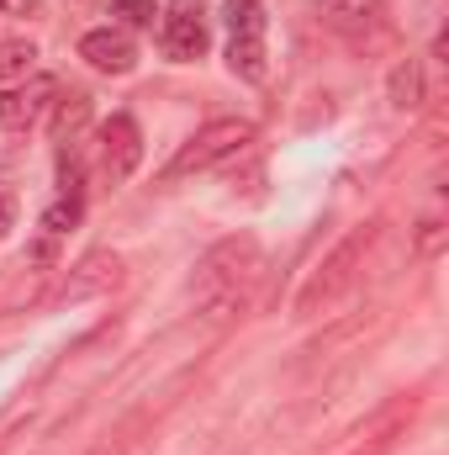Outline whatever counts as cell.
<instances>
[{
	"label": "cell",
	"instance_id": "obj_1",
	"mask_svg": "<svg viewBox=\"0 0 449 455\" xmlns=\"http://www.w3.org/2000/svg\"><path fill=\"white\" fill-rule=\"evenodd\" d=\"M259 270H264V249H259L254 233H232V238H223V243H212V249L201 254V265H196V281H191L201 313L232 318V313L248 302Z\"/></svg>",
	"mask_w": 449,
	"mask_h": 455
},
{
	"label": "cell",
	"instance_id": "obj_2",
	"mask_svg": "<svg viewBox=\"0 0 449 455\" xmlns=\"http://www.w3.org/2000/svg\"><path fill=\"white\" fill-rule=\"evenodd\" d=\"M375 238H381V223H359V228H349V233L338 238L334 254H328V259L307 275V286L296 291V313H302V318L328 313L338 297H349V291L359 286V270H365V259H370Z\"/></svg>",
	"mask_w": 449,
	"mask_h": 455
},
{
	"label": "cell",
	"instance_id": "obj_3",
	"mask_svg": "<svg viewBox=\"0 0 449 455\" xmlns=\"http://www.w3.org/2000/svg\"><path fill=\"white\" fill-rule=\"evenodd\" d=\"M248 143H254V122H248V116H217V122L196 127V132L180 143V154L164 164V180L201 175V170L223 164V159H232V154H243Z\"/></svg>",
	"mask_w": 449,
	"mask_h": 455
},
{
	"label": "cell",
	"instance_id": "obj_4",
	"mask_svg": "<svg viewBox=\"0 0 449 455\" xmlns=\"http://www.w3.org/2000/svg\"><path fill=\"white\" fill-rule=\"evenodd\" d=\"M223 21H227V69L248 85L264 80L270 59H264V11L259 0H227L223 5Z\"/></svg>",
	"mask_w": 449,
	"mask_h": 455
},
{
	"label": "cell",
	"instance_id": "obj_5",
	"mask_svg": "<svg viewBox=\"0 0 449 455\" xmlns=\"http://www.w3.org/2000/svg\"><path fill=\"white\" fill-rule=\"evenodd\" d=\"M159 43H164V53L175 64H196L207 53V43H212L201 0H169L164 5V21H159Z\"/></svg>",
	"mask_w": 449,
	"mask_h": 455
},
{
	"label": "cell",
	"instance_id": "obj_6",
	"mask_svg": "<svg viewBox=\"0 0 449 455\" xmlns=\"http://www.w3.org/2000/svg\"><path fill=\"white\" fill-rule=\"evenodd\" d=\"M122 286V254L112 249H96V254H85L64 281H59V291H53V302H85V297H106Z\"/></svg>",
	"mask_w": 449,
	"mask_h": 455
},
{
	"label": "cell",
	"instance_id": "obj_7",
	"mask_svg": "<svg viewBox=\"0 0 449 455\" xmlns=\"http://www.w3.org/2000/svg\"><path fill=\"white\" fill-rule=\"evenodd\" d=\"M138 164H143V132L127 112H116L112 122H101V170L112 186H122V180H132Z\"/></svg>",
	"mask_w": 449,
	"mask_h": 455
},
{
	"label": "cell",
	"instance_id": "obj_8",
	"mask_svg": "<svg viewBox=\"0 0 449 455\" xmlns=\"http://www.w3.org/2000/svg\"><path fill=\"white\" fill-rule=\"evenodd\" d=\"M53 96H59V80H53V75H27L21 91H5V96H0V122H5V127H32V122L48 116Z\"/></svg>",
	"mask_w": 449,
	"mask_h": 455
},
{
	"label": "cell",
	"instance_id": "obj_9",
	"mask_svg": "<svg viewBox=\"0 0 449 455\" xmlns=\"http://www.w3.org/2000/svg\"><path fill=\"white\" fill-rule=\"evenodd\" d=\"M80 59L91 69H101V75H127L138 64V48H132V37L122 27H96V32L80 37Z\"/></svg>",
	"mask_w": 449,
	"mask_h": 455
},
{
	"label": "cell",
	"instance_id": "obj_10",
	"mask_svg": "<svg viewBox=\"0 0 449 455\" xmlns=\"http://www.w3.org/2000/svg\"><path fill=\"white\" fill-rule=\"evenodd\" d=\"M328 21L365 48V27H386V11L381 0H328Z\"/></svg>",
	"mask_w": 449,
	"mask_h": 455
},
{
	"label": "cell",
	"instance_id": "obj_11",
	"mask_svg": "<svg viewBox=\"0 0 449 455\" xmlns=\"http://www.w3.org/2000/svg\"><path fill=\"white\" fill-rule=\"evenodd\" d=\"M386 96H391L397 112H418V107L429 101L423 64H418V59H397V69H391V80H386Z\"/></svg>",
	"mask_w": 449,
	"mask_h": 455
},
{
	"label": "cell",
	"instance_id": "obj_12",
	"mask_svg": "<svg viewBox=\"0 0 449 455\" xmlns=\"http://www.w3.org/2000/svg\"><path fill=\"white\" fill-rule=\"evenodd\" d=\"M53 107H59V116H53V138H59V143H75L80 127L91 122V96H85V91H69V96L53 101Z\"/></svg>",
	"mask_w": 449,
	"mask_h": 455
},
{
	"label": "cell",
	"instance_id": "obj_13",
	"mask_svg": "<svg viewBox=\"0 0 449 455\" xmlns=\"http://www.w3.org/2000/svg\"><path fill=\"white\" fill-rule=\"evenodd\" d=\"M80 218H85V196H59V202L43 212V233H48V238H64Z\"/></svg>",
	"mask_w": 449,
	"mask_h": 455
},
{
	"label": "cell",
	"instance_id": "obj_14",
	"mask_svg": "<svg viewBox=\"0 0 449 455\" xmlns=\"http://www.w3.org/2000/svg\"><path fill=\"white\" fill-rule=\"evenodd\" d=\"M32 59H37V48H32L27 37L0 43V80H27V75H32Z\"/></svg>",
	"mask_w": 449,
	"mask_h": 455
},
{
	"label": "cell",
	"instance_id": "obj_15",
	"mask_svg": "<svg viewBox=\"0 0 449 455\" xmlns=\"http://www.w3.org/2000/svg\"><path fill=\"white\" fill-rule=\"evenodd\" d=\"M43 286H48V270H27V275H21V281H16V286L5 291V302H0V313H16L21 302L32 307V302L43 297Z\"/></svg>",
	"mask_w": 449,
	"mask_h": 455
},
{
	"label": "cell",
	"instance_id": "obj_16",
	"mask_svg": "<svg viewBox=\"0 0 449 455\" xmlns=\"http://www.w3.org/2000/svg\"><path fill=\"white\" fill-rule=\"evenodd\" d=\"M445 243H449V228L439 223V218H423V223H418V233H413V254H418V259L445 254Z\"/></svg>",
	"mask_w": 449,
	"mask_h": 455
},
{
	"label": "cell",
	"instance_id": "obj_17",
	"mask_svg": "<svg viewBox=\"0 0 449 455\" xmlns=\"http://www.w3.org/2000/svg\"><path fill=\"white\" fill-rule=\"evenodd\" d=\"M112 16H122L127 27H154V0H112Z\"/></svg>",
	"mask_w": 449,
	"mask_h": 455
},
{
	"label": "cell",
	"instance_id": "obj_18",
	"mask_svg": "<svg viewBox=\"0 0 449 455\" xmlns=\"http://www.w3.org/2000/svg\"><path fill=\"white\" fill-rule=\"evenodd\" d=\"M11 228H16V196H11V191H0V238H5Z\"/></svg>",
	"mask_w": 449,
	"mask_h": 455
},
{
	"label": "cell",
	"instance_id": "obj_19",
	"mask_svg": "<svg viewBox=\"0 0 449 455\" xmlns=\"http://www.w3.org/2000/svg\"><path fill=\"white\" fill-rule=\"evenodd\" d=\"M0 5H5L11 16H27V11H37V0H0Z\"/></svg>",
	"mask_w": 449,
	"mask_h": 455
}]
</instances>
